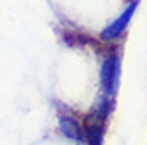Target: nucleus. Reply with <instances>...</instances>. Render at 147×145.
I'll return each mask as SVG.
<instances>
[{
	"mask_svg": "<svg viewBox=\"0 0 147 145\" xmlns=\"http://www.w3.org/2000/svg\"><path fill=\"white\" fill-rule=\"evenodd\" d=\"M119 78H121V58L119 54H110L102 63L100 69V89L106 99H112L119 87Z\"/></svg>",
	"mask_w": 147,
	"mask_h": 145,
	"instance_id": "1",
	"label": "nucleus"
},
{
	"mask_svg": "<svg viewBox=\"0 0 147 145\" xmlns=\"http://www.w3.org/2000/svg\"><path fill=\"white\" fill-rule=\"evenodd\" d=\"M134 11H136V2H132L117 19H115L114 22H110V24L102 30L100 37H102L104 41H115L123 32H125L127 26H129V22H130V19H132V13H134Z\"/></svg>",
	"mask_w": 147,
	"mask_h": 145,
	"instance_id": "2",
	"label": "nucleus"
},
{
	"mask_svg": "<svg viewBox=\"0 0 147 145\" xmlns=\"http://www.w3.org/2000/svg\"><path fill=\"white\" fill-rule=\"evenodd\" d=\"M60 128L69 140H75V142H84L86 140L84 125L80 121H76V117L69 115V113H61L60 115Z\"/></svg>",
	"mask_w": 147,
	"mask_h": 145,
	"instance_id": "3",
	"label": "nucleus"
},
{
	"mask_svg": "<svg viewBox=\"0 0 147 145\" xmlns=\"http://www.w3.org/2000/svg\"><path fill=\"white\" fill-rule=\"evenodd\" d=\"M86 140L90 145H102L104 140V117L100 115H90L84 125Z\"/></svg>",
	"mask_w": 147,
	"mask_h": 145,
	"instance_id": "4",
	"label": "nucleus"
}]
</instances>
